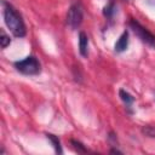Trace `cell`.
<instances>
[{
  "label": "cell",
  "instance_id": "obj_1",
  "mask_svg": "<svg viewBox=\"0 0 155 155\" xmlns=\"http://www.w3.org/2000/svg\"><path fill=\"white\" fill-rule=\"evenodd\" d=\"M4 5V21L7 28L11 30V33L17 38H23L27 34L25 24L22 19V16L18 13V11L8 2L2 1Z\"/></svg>",
  "mask_w": 155,
  "mask_h": 155
},
{
  "label": "cell",
  "instance_id": "obj_2",
  "mask_svg": "<svg viewBox=\"0 0 155 155\" xmlns=\"http://www.w3.org/2000/svg\"><path fill=\"white\" fill-rule=\"evenodd\" d=\"M15 68L24 75H36L41 71L40 62L35 56H28L22 61L15 62Z\"/></svg>",
  "mask_w": 155,
  "mask_h": 155
},
{
  "label": "cell",
  "instance_id": "obj_3",
  "mask_svg": "<svg viewBox=\"0 0 155 155\" xmlns=\"http://www.w3.org/2000/svg\"><path fill=\"white\" fill-rule=\"evenodd\" d=\"M82 19H84V8L81 4L80 2L73 4L69 7L68 13H67V24L71 29H76L82 23Z\"/></svg>",
  "mask_w": 155,
  "mask_h": 155
},
{
  "label": "cell",
  "instance_id": "obj_4",
  "mask_svg": "<svg viewBox=\"0 0 155 155\" xmlns=\"http://www.w3.org/2000/svg\"><path fill=\"white\" fill-rule=\"evenodd\" d=\"M130 27L131 29L134 31V34L147 45L151 46V47H155V35L151 34L145 27H143L138 21L136 19H131L130 21Z\"/></svg>",
  "mask_w": 155,
  "mask_h": 155
},
{
  "label": "cell",
  "instance_id": "obj_5",
  "mask_svg": "<svg viewBox=\"0 0 155 155\" xmlns=\"http://www.w3.org/2000/svg\"><path fill=\"white\" fill-rule=\"evenodd\" d=\"M127 46H128V31L125 30V31L120 35V38L117 39V41L115 42L114 50H115V52L120 53V52H124V51L127 48Z\"/></svg>",
  "mask_w": 155,
  "mask_h": 155
},
{
  "label": "cell",
  "instance_id": "obj_6",
  "mask_svg": "<svg viewBox=\"0 0 155 155\" xmlns=\"http://www.w3.org/2000/svg\"><path fill=\"white\" fill-rule=\"evenodd\" d=\"M79 52L82 57H87L88 54V38L84 31L79 34Z\"/></svg>",
  "mask_w": 155,
  "mask_h": 155
},
{
  "label": "cell",
  "instance_id": "obj_7",
  "mask_svg": "<svg viewBox=\"0 0 155 155\" xmlns=\"http://www.w3.org/2000/svg\"><path fill=\"white\" fill-rule=\"evenodd\" d=\"M46 137H47V139L51 142V144L53 145L56 154H63V149H62L61 140L58 139V137L54 136V134H52V133H46Z\"/></svg>",
  "mask_w": 155,
  "mask_h": 155
},
{
  "label": "cell",
  "instance_id": "obj_8",
  "mask_svg": "<svg viewBox=\"0 0 155 155\" xmlns=\"http://www.w3.org/2000/svg\"><path fill=\"white\" fill-rule=\"evenodd\" d=\"M119 96H120L121 101H122L127 107H130V105L134 102V98H133V97H132L127 91H125V90H122V88L119 91Z\"/></svg>",
  "mask_w": 155,
  "mask_h": 155
},
{
  "label": "cell",
  "instance_id": "obj_9",
  "mask_svg": "<svg viewBox=\"0 0 155 155\" xmlns=\"http://www.w3.org/2000/svg\"><path fill=\"white\" fill-rule=\"evenodd\" d=\"M115 11H116V6H115V4L111 1V2H109V4H107V5L104 6V8H103V15H104V17H107V18H113Z\"/></svg>",
  "mask_w": 155,
  "mask_h": 155
},
{
  "label": "cell",
  "instance_id": "obj_10",
  "mask_svg": "<svg viewBox=\"0 0 155 155\" xmlns=\"http://www.w3.org/2000/svg\"><path fill=\"white\" fill-rule=\"evenodd\" d=\"M0 44H1V47H2V48L7 47V46L11 44V39H10V36L5 33L4 29L0 30Z\"/></svg>",
  "mask_w": 155,
  "mask_h": 155
},
{
  "label": "cell",
  "instance_id": "obj_11",
  "mask_svg": "<svg viewBox=\"0 0 155 155\" xmlns=\"http://www.w3.org/2000/svg\"><path fill=\"white\" fill-rule=\"evenodd\" d=\"M70 143H71V145H73V148H74L75 151L80 153V154H82V153H87V149L85 148V145H84L81 142L75 140V139H71Z\"/></svg>",
  "mask_w": 155,
  "mask_h": 155
},
{
  "label": "cell",
  "instance_id": "obj_12",
  "mask_svg": "<svg viewBox=\"0 0 155 155\" xmlns=\"http://www.w3.org/2000/svg\"><path fill=\"white\" fill-rule=\"evenodd\" d=\"M143 133L148 137H155V127L154 126H150V125H147L143 127Z\"/></svg>",
  "mask_w": 155,
  "mask_h": 155
},
{
  "label": "cell",
  "instance_id": "obj_13",
  "mask_svg": "<svg viewBox=\"0 0 155 155\" xmlns=\"http://www.w3.org/2000/svg\"><path fill=\"white\" fill-rule=\"evenodd\" d=\"M110 154H122L120 150H117V149H115V148H113L111 150H110Z\"/></svg>",
  "mask_w": 155,
  "mask_h": 155
}]
</instances>
